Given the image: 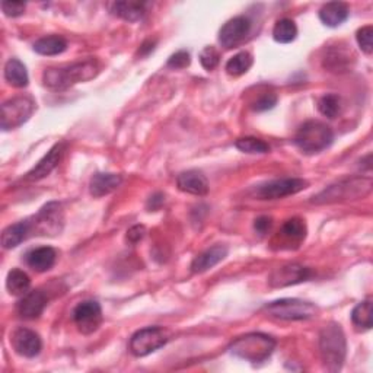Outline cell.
<instances>
[{"mask_svg":"<svg viewBox=\"0 0 373 373\" xmlns=\"http://www.w3.org/2000/svg\"><path fill=\"white\" fill-rule=\"evenodd\" d=\"M100 68L95 60H85L68 68L47 69L42 74V82L53 90H65L79 82H86L97 76Z\"/></svg>","mask_w":373,"mask_h":373,"instance_id":"cell-1","label":"cell"},{"mask_svg":"<svg viewBox=\"0 0 373 373\" xmlns=\"http://www.w3.org/2000/svg\"><path fill=\"white\" fill-rule=\"evenodd\" d=\"M276 349V340L267 334L251 333L232 341L229 351L245 362L258 363L267 360Z\"/></svg>","mask_w":373,"mask_h":373,"instance_id":"cell-2","label":"cell"},{"mask_svg":"<svg viewBox=\"0 0 373 373\" xmlns=\"http://www.w3.org/2000/svg\"><path fill=\"white\" fill-rule=\"evenodd\" d=\"M319 350L325 367L330 372H338L346 360L347 343L346 335L338 324L324 326L319 335Z\"/></svg>","mask_w":373,"mask_h":373,"instance_id":"cell-3","label":"cell"},{"mask_svg":"<svg viewBox=\"0 0 373 373\" xmlns=\"http://www.w3.org/2000/svg\"><path fill=\"white\" fill-rule=\"evenodd\" d=\"M334 140V133L331 127L321 121L310 120L303 122L294 137L296 146L308 154H314L330 148Z\"/></svg>","mask_w":373,"mask_h":373,"instance_id":"cell-4","label":"cell"},{"mask_svg":"<svg viewBox=\"0 0 373 373\" xmlns=\"http://www.w3.org/2000/svg\"><path fill=\"white\" fill-rule=\"evenodd\" d=\"M372 180L370 178H351L340 181L328 189L319 193L314 197L312 203L317 205H328L337 203V201H346V200H357L360 197L367 196L372 191Z\"/></svg>","mask_w":373,"mask_h":373,"instance_id":"cell-5","label":"cell"},{"mask_svg":"<svg viewBox=\"0 0 373 373\" xmlns=\"http://www.w3.org/2000/svg\"><path fill=\"white\" fill-rule=\"evenodd\" d=\"M31 226V235L38 237H56L63 230L65 216L61 205L51 201L45 205L35 216L28 219Z\"/></svg>","mask_w":373,"mask_h":373,"instance_id":"cell-6","label":"cell"},{"mask_svg":"<svg viewBox=\"0 0 373 373\" xmlns=\"http://www.w3.org/2000/svg\"><path fill=\"white\" fill-rule=\"evenodd\" d=\"M264 310L274 318L285 321H303L314 318L318 309L314 303L301 299H278L267 303Z\"/></svg>","mask_w":373,"mask_h":373,"instance_id":"cell-7","label":"cell"},{"mask_svg":"<svg viewBox=\"0 0 373 373\" xmlns=\"http://www.w3.org/2000/svg\"><path fill=\"white\" fill-rule=\"evenodd\" d=\"M35 111V101L29 97H17L2 105V120L0 126L8 132L22 126Z\"/></svg>","mask_w":373,"mask_h":373,"instance_id":"cell-8","label":"cell"},{"mask_svg":"<svg viewBox=\"0 0 373 373\" xmlns=\"http://www.w3.org/2000/svg\"><path fill=\"white\" fill-rule=\"evenodd\" d=\"M169 340V334L161 326H148L133 334L130 340V351L136 357H145L164 347Z\"/></svg>","mask_w":373,"mask_h":373,"instance_id":"cell-9","label":"cell"},{"mask_svg":"<svg viewBox=\"0 0 373 373\" xmlns=\"http://www.w3.org/2000/svg\"><path fill=\"white\" fill-rule=\"evenodd\" d=\"M305 189H308V182L302 178H282L255 186L254 196L260 200H277L298 194Z\"/></svg>","mask_w":373,"mask_h":373,"instance_id":"cell-10","label":"cell"},{"mask_svg":"<svg viewBox=\"0 0 373 373\" xmlns=\"http://www.w3.org/2000/svg\"><path fill=\"white\" fill-rule=\"evenodd\" d=\"M73 319L82 334L95 333L102 324V309L97 301H85L73 310Z\"/></svg>","mask_w":373,"mask_h":373,"instance_id":"cell-11","label":"cell"},{"mask_svg":"<svg viewBox=\"0 0 373 373\" xmlns=\"http://www.w3.org/2000/svg\"><path fill=\"white\" fill-rule=\"evenodd\" d=\"M251 21L245 17H237L228 21L219 33V41L225 49H233L239 45L245 37L250 34Z\"/></svg>","mask_w":373,"mask_h":373,"instance_id":"cell-12","label":"cell"},{"mask_svg":"<svg viewBox=\"0 0 373 373\" xmlns=\"http://www.w3.org/2000/svg\"><path fill=\"white\" fill-rule=\"evenodd\" d=\"M312 273L309 269L299 266V264H287V266L276 269L270 277L269 283L271 287H286L290 285H298L308 280Z\"/></svg>","mask_w":373,"mask_h":373,"instance_id":"cell-13","label":"cell"},{"mask_svg":"<svg viewBox=\"0 0 373 373\" xmlns=\"http://www.w3.org/2000/svg\"><path fill=\"white\" fill-rule=\"evenodd\" d=\"M10 344L19 356L28 357V359H33V357L38 356L42 349L40 335L35 331L28 328L15 330L10 335Z\"/></svg>","mask_w":373,"mask_h":373,"instance_id":"cell-14","label":"cell"},{"mask_svg":"<svg viewBox=\"0 0 373 373\" xmlns=\"http://www.w3.org/2000/svg\"><path fill=\"white\" fill-rule=\"evenodd\" d=\"M66 150L65 143H57L54 145L50 152L45 154V157L29 170V173L25 175V181H38L45 178L47 175H50L51 170L58 165V162L63 158V153Z\"/></svg>","mask_w":373,"mask_h":373,"instance_id":"cell-15","label":"cell"},{"mask_svg":"<svg viewBox=\"0 0 373 373\" xmlns=\"http://www.w3.org/2000/svg\"><path fill=\"white\" fill-rule=\"evenodd\" d=\"M47 302L49 299L42 290L28 292L18 303V314L25 319H35L44 312Z\"/></svg>","mask_w":373,"mask_h":373,"instance_id":"cell-16","label":"cell"},{"mask_svg":"<svg viewBox=\"0 0 373 373\" xmlns=\"http://www.w3.org/2000/svg\"><path fill=\"white\" fill-rule=\"evenodd\" d=\"M178 189L193 196H206L209 193V181L200 170H185L177 178Z\"/></svg>","mask_w":373,"mask_h":373,"instance_id":"cell-17","label":"cell"},{"mask_svg":"<svg viewBox=\"0 0 373 373\" xmlns=\"http://www.w3.org/2000/svg\"><path fill=\"white\" fill-rule=\"evenodd\" d=\"M226 255L228 248L225 245H214L194 258V261L191 262V271L196 274L205 273L217 266L221 261H223Z\"/></svg>","mask_w":373,"mask_h":373,"instance_id":"cell-18","label":"cell"},{"mask_svg":"<svg viewBox=\"0 0 373 373\" xmlns=\"http://www.w3.org/2000/svg\"><path fill=\"white\" fill-rule=\"evenodd\" d=\"M56 251L51 246H40L35 250H31L25 255V262L28 264V267L38 273H44L47 270H50L54 262H56Z\"/></svg>","mask_w":373,"mask_h":373,"instance_id":"cell-19","label":"cell"},{"mask_svg":"<svg viewBox=\"0 0 373 373\" xmlns=\"http://www.w3.org/2000/svg\"><path fill=\"white\" fill-rule=\"evenodd\" d=\"M350 15L349 6L343 2H330L325 3L321 9H319V19L326 25L335 28L338 25H341L343 22L347 21Z\"/></svg>","mask_w":373,"mask_h":373,"instance_id":"cell-20","label":"cell"},{"mask_svg":"<svg viewBox=\"0 0 373 373\" xmlns=\"http://www.w3.org/2000/svg\"><path fill=\"white\" fill-rule=\"evenodd\" d=\"M121 182L122 178L117 174H95L90 180L89 190L93 197H104L116 191Z\"/></svg>","mask_w":373,"mask_h":373,"instance_id":"cell-21","label":"cell"},{"mask_svg":"<svg viewBox=\"0 0 373 373\" xmlns=\"http://www.w3.org/2000/svg\"><path fill=\"white\" fill-rule=\"evenodd\" d=\"M31 237V226L28 221L10 225L2 233V245L5 250H12Z\"/></svg>","mask_w":373,"mask_h":373,"instance_id":"cell-22","label":"cell"},{"mask_svg":"<svg viewBox=\"0 0 373 373\" xmlns=\"http://www.w3.org/2000/svg\"><path fill=\"white\" fill-rule=\"evenodd\" d=\"M5 79L15 88H25L29 82L26 68L18 58H10L5 65Z\"/></svg>","mask_w":373,"mask_h":373,"instance_id":"cell-23","label":"cell"},{"mask_svg":"<svg viewBox=\"0 0 373 373\" xmlns=\"http://www.w3.org/2000/svg\"><path fill=\"white\" fill-rule=\"evenodd\" d=\"M68 49V42L63 37L49 35L42 37L34 44L35 53L41 56H58Z\"/></svg>","mask_w":373,"mask_h":373,"instance_id":"cell-24","label":"cell"},{"mask_svg":"<svg viewBox=\"0 0 373 373\" xmlns=\"http://www.w3.org/2000/svg\"><path fill=\"white\" fill-rule=\"evenodd\" d=\"M31 286V280L26 273H24L19 269H13L8 273L6 277V287L10 294L13 296H24L25 293H28Z\"/></svg>","mask_w":373,"mask_h":373,"instance_id":"cell-25","label":"cell"},{"mask_svg":"<svg viewBox=\"0 0 373 373\" xmlns=\"http://www.w3.org/2000/svg\"><path fill=\"white\" fill-rule=\"evenodd\" d=\"M113 12L117 17L129 22H136L143 18L145 5L140 2H116L113 5Z\"/></svg>","mask_w":373,"mask_h":373,"instance_id":"cell-26","label":"cell"},{"mask_svg":"<svg viewBox=\"0 0 373 373\" xmlns=\"http://www.w3.org/2000/svg\"><path fill=\"white\" fill-rule=\"evenodd\" d=\"M298 26L292 19H280L273 28V38L280 44H289L296 40Z\"/></svg>","mask_w":373,"mask_h":373,"instance_id":"cell-27","label":"cell"},{"mask_svg":"<svg viewBox=\"0 0 373 373\" xmlns=\"http://www.w3.org/2000/svg\"><path fill=\"white\" fill-rule=\"evenodd\" d=\"M253 56L246 51L238 53L237 56H233L232 58H229V61L226 63V72L230 76H242L244 73H246L248 70L251 69L253 66Z\"/></svg>","mask_w":373,"mask_h":373,"instance_id":"cell-28","label":"cell"},{"mask_svg":"<svg viewBox=\"0 0 373 373\" xmlns=\"http://www.w3.org/2000/svg\"><path fill=\"white\" fill-rule=\"evenodd\" d=\"M351 319L353 324L356 326H359V328L363 330H370L373 325V319H372V301H363L359 305H357L353 312H351Z\"/></svg>","mask_w":373,"mask_h":373,"instance_id":"cell-29","label":"cell"},{"mask_svg":"<svg viewBox=\"0 0 373 373\" xmlns=\"http://www.w3.org/2000/svg\"><path fill=\"white\" fill-rule=\"evenodd\" d=\"M282 235L285 238H287V239L301 242L306 237V225H305V222L302 219H298V217H293V219H289L283 225Z\"/></svg>","mask_w":373,"mask_h":373,"instance_id":"cell-30","label":"cell"},{"mask_svg":"<svg viewBox=\"0 0 373 373\" xmlns=\"http://www.w3.org/2000/svg\"><path fill=\"white\" fill-rule=\"evenodd\" d=\"M318 110L325 117L335 118L341 111V100H340V97L334 95V93L324 95L318 101Z\"/></svg>","mask_w":373,"mask_h":373,"instance_id":"cell-31","label":"cell"},{"mask_svg":"<svg viewBox=\"0 0 373 373\" xmlns=\"http://www.w3.org/2000/svg\"><path fill=\"white\" fill-rule=\"evenodd\" d=\"M351 58V54L344 53L341 49L338 51L334 50L325 57V66L331 69V72H344L349 68Z\"/></svg>","mask_w":373,"mask_h":373,"instance_id":"cell-32","label":"cell"},{"mask_svg":"<svg viewBox=\"0 0 373 373\" xmlns=\"http://www.w3.org/2000/svg\"><path fill=\"white\" fill-rule=\"evenodd\" d=\"M235 146L244 153H267L270 146L257 137H242L235 142Z\"/></svg>","mask_w":373,"mask_h":373,"instance_id":"cell-33","label":"cell"},{"mask_svg":"<svg viewBox=\"0 0 373 373\" xmlns=\"http://www.w3.org/2000/svg\"><path fill=\"white\" fill-rule=\"evenodd\" d=\"M357 42H359L360 49L365 54L370 56L373 51V28L372 25H366L357 31Z\"/></svg>","mask_w":373,"mask_h":373,"instance_id":"cell-34","label":"cell"},{"mask_svg":"<svg viewBox=\"0 0 373 373\" xmlns=\"http://www.w3.org/2000/svg\"><path fill=\"white\" fill-rule=\"evenodd\" d=\"M221 61V54L214 47H206V49L200 53V63L206 70H213L217 68Z\"/></svg>","mask_w":373,"mask_h":373,"instance_id":"cell-35","label":"cell"},{"mask_svg":"<svg viewBox=\"0 0 373 373\" xmlns=\"http://www.w3.org/2000/svg\"><path fill=\"white\" fill-rule=\"evenodd\" d=\"M190 63H191L190 53L181 50V51H178V53L169 57L166 66L170 69H184V68H189Z\"/></svg>","mask_w":373,"mask_h":373,"instance_id":"cell-36","label":"cell"},{"mask_svg":"<svg viewBox=\"0 0 373 373\" xmlns=\"http://www.w3.org/2000/svg\"><path fill=\"white\" fill-rule=\"evenodd\" d=\"M276 104H277V97L274 95V93H266V95H262L260 100L255 101L254 110L257 113L267 111V110H271V108H274Z\"/></svg>","mask_w":373,"mask_h":373,"instance_id":"cell-37","label":"cell"},{"mask_svg":"<svg viewBox=\"0 0 373 373\" xmlns=\"http://www.w3.org/2000/svg\"><path fill=\"white\" fill-rule=\"evenodd\" d=\"M25 3L24 2H2V10L5 12L6 17H21L25 10Z\"/></svg>","mask_w":373,"mask_h":373,"instance_id":"cell-38","label":"cell"},{"mask_svg":"<svg viewBox=\"0 0 373 373\" xmlns=\"http://www.w3.org/2000/svg\"><path fill=\"white\" fill-rule=\"evenodd\" d=\"M271 225H273V219H271V217H269V216H261V217H258V219L255 221L254 228H255V230H257L258 233H261V235H264V233H267V232L270 230Z\"/></svg>","mask_w":373,"mask_h":373,"instance_id":"cell-39","label":"cell"},{"mask_svg":"<svg viewBox=\"0 0 373 373\" xmlns=\"http://www.w3.org/2000/svg\"><path fill=\"white\" fill-rule=\"evenodd\" d=\"M145 233H146V230H145V228L143 226H133L129 232H127V239L130 241V242H138L140 239H142L143 237H145Z\"/></svg>","mask_w":373,"mask_h":373,"instance_id":"cell-40","label":"cell"}]
</instances>
